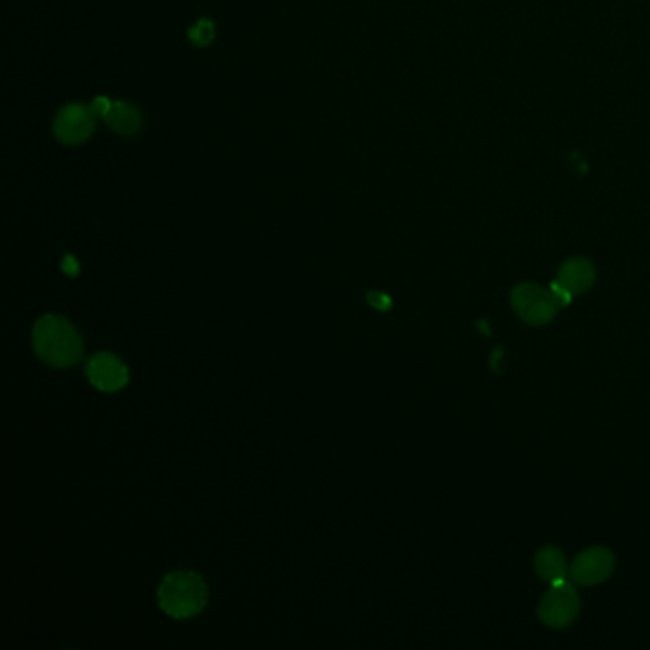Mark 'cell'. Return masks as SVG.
Masks as SVG:
<instances>
[{
  "label": "cell",
  "mask_w": 650,
  "mask_h": 650,
  "mask_svg": "<svg viewBox=\"0 0 650 650\" xmlns=\"http://www.w3.org/2000/svg\"><path fill=\"white\" fill-rule=\"evenodd\" d=\"M96 128V113L82 103L65 105L54 119V136L65 145L84 143Z\"/></svg>",
  "instance_id": "5b68a950"
},
{
  "label": "cell",
  "mask_w": 650,
  "mask_h": 650,
  "mask_svg": "<svg viewBox=\"0 0 650 650\" xmlns=\"http://www.w3.org/2000/svg\"><path fill=\"white\" fill-rule=\"evenodd\" d=\"M578 612H580V597L567 580L553 584L538 607L540 620L549 628L569 626L576 620Z\"/></svg>",
  "instance_id": "277c9868"
},
{
  "label": "cell",
  "mask_w": 650,
  "mask_h": 650,
  "mask_svg": "<svg viewBox=\"0 0 650 650\" xmlns=\"http://www.w3.org/2000/svg\"><path fill=\"white\" fill-rule=\"evenodd\" d=\"M61 269H63L69 277L79 275V262H77V258L71 256V254H67V256L63 258V262H61Z\"/></svg>",
  "instance_id": "5bb4252c"
},
{
  "label": "cell",
  "mask_w": 650,
  "mask_h": 650,
  "mask_svg": "<svg viewBox=\"0 0 650 650\" xmlns=\"http://www.w3.org/2000/svg\"><path fill=\"white\" fill-rule=\"evenodd\" d=\"M366 298H368V304L372 305V307H376L378 311H387V309L391 307L389 296H387V294H382V292H370Z\"/></svg>",
  "instance_id": "7c38bea8"
},
{
  "label": "cell",
  "mask_w": 650,
  "mask_h": 650,
  "mask_svg": "<svg viewBox=\"0 0 650 650\" xmlns=\"http://www.w3.org/2000/svg\"><path fill=\"white\" fill-rule=\"evenodd\" d=\"M214 39H216V27H214L212 21L206 20V18L197 21L189 29V41L193 42L195 46H199V48H206Z\"/></svg>",
  "instance_id": "8fae6325"
},
{
  "label": "cell",
  "mask_w": 650,
  "mask_h": 650,
  "mask_svg": "<svg viewBox=\"0 0 650 650\" xmlns=\"http://www.w3.org/2000/svg\"><path fill=\"white\" fill-rule=\"evenodd\" d=\"M511 305L525 323L534 326L548 325L561 307L551 288H542L536 283L515 286L511 292Z\"/></svg>",
  "instance_id": "3957f363"
},
{
  "label": "cell",
  "mask_w": 650,
  "mask_h": 650,
  "mask_svg": "<svg viewBox=\"0 0 650 650\" xmlns=\"http://www.w3.org/2000/svg\"><path fill=\"white\" fill-rule=\"evenodd\" d=\"M614 572V555L607 548H590L582 551L572 567L570 578L580 586H597L609 580Z\"/></svg>",
  "instance_id": "8992f818"
},
{
  "label": "cell",
  "mask_w": 650,
  "mask_h": 650,
  "mask_svg": "<svg viewBox=\"0 0 650 650\" xmlns=\"http://www.w3.org/2000/svg\"><path fill=\"white\" fill-rule=\"evenodd\" d=\"M35 351L46 365L69 368L82 357L81 334L65 317L44 315L33 328Z\"/></svg>",
  "instance_id": "6da1fadb"
},
{
  "label": "cell",
  "mask_w": 650,
  "mask_h": 650,
  "mask_svg": "<svg viewBox=\"0 0 650 650\" xmlns=\"http://www.w3.org/2000/svg\"><path fill=\"white\" fill-rule=\"evenodd\" d=\"M90 107H92V111L96 113V117H102V119H105V117L111 113V109H113V102L100 96V98H96V100L92 102Z\"/></svg>",
  "instance_id": "4fadbf2b"
},
{
  "label": "cell",
  "mask_w": 650,
  "mask_h": 650,
  "mask_svg": "<svg viewBox=\"0 0 650 650\" xmlns=\"http://www.w3.org/2000/svg\"><path fill=\"white\" fill-rule=\"evenodd\" d=\"M86 376L92 386L100 391H105V393L119 391L130 380L128 366L124 365L117 355L107 353V351L94 355L88 361Z\"/></svg>",
  "instance_id": "52a82bcc"
},
{
  "label": "cell",
  "mask_w": 650,
  "mask_h": 650,
  "mask_svg": "<svg viewBox=\"0 0 650 650\" xmlns=\"http://www.w3.org/2000/svg\"><path fill=\"white\" fill-rule=\"evenodd\" d=\"M206 601L208 588L197 572H172L159 586V605L176 620L197 616L206 607Z\"/></svg>",
  "instance_id": "7a4b0ae2"
},
{
  "label": "cell",
  "mask_w": 650,
  "mask_h": 650,
  "mask_svg": "<svg viewBox=\"0 0 650 650\" xmlns=\"http://www.w3.org/2000/svg\"><path fill=\"white\" fill-rule=\"evenodd\" d=\"M109 128L121 136H134L140 132L143 119L142 113L128 102H113L111 113L105 117Z\"/></svg>",
  "instance_id": "30bf717a"
},
{
  "label": "cell",
  "mask_w": 650,
  "mask_h": 650,
  "mask_svg": "<svg viewBox=\"0 0 650 650\" xmlns=\"http://www.w3.org/2000/svg\"><path fill=\"white\" fill-rule=\"evenodd\" d=\"M555 283L565 288L572 296L584 294L595 283V269L586 258H572L561 265Z\"/></svg>",
  "instance_id": "ba28073f"
},
{
  "label": "cell",
  "mask_w": 650,
  "mask_h": 650,
  "mask_svg": "<svg viewBox=\"0 0 650 650\" xmlns=\"http://www.w3.org/2000/svg\"><path fill=\"white\" fill-rule=\"evenodd\" d=\"M534 565H536L538 576L551 586L559 584V582H565L570 574L565 555L559 549L551 548V546L542 548L536 553Z\"/></svg>",
  "instance_id": "9c48e42d"
}]
</instances>
